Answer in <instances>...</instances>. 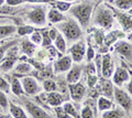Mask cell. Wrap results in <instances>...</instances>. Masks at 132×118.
Here are the masks:
<instances>
[{
  "label": "cell",
  "mask_w": 132,
  "mask_h": 118,
  "mask_svg": "<svg viewBox=\"0 0 132 118\" xmlns=\"http://www.w3.org/2000/svg\"><path fill=\"white\" fill-rule=\"evenodd\" d=\"M96 1L95 0H81L76 5H72L68 13L79 23L82 28H87L92 22V15L94 13Z\"/></svg>",
  "instance_id": "6da1fadb"
},
{
  "label": "cell",
  "mask_w": 132,
  "mask_h": 118,
  "mask_svg": "<svg viewBox=\"0 0 132 118\" xmlns=\"http://www.w3.org/2000/svg\"><path fill=\"white\" fill-rule=\"evenodd\" d=\"M56 29L64 36L66 41H68V42H73V41L76 42L78 40H80L82 35L81 27L73 18H66L65 21L57 23Z\"/></svg>",
  "instance_id": "7a4b0ae2"
},
{
  "label": "cell",
  "mask_w": 132,
  "mask_h": 118,
  "mask_svg": "<svg viewBox=\"0 0 132 118\" xmlns=\"http://www.w3.org/2000/svg\"><path fill=\"white\" fill-rule=\"evenodd\" d=\"M93 23L96 27H99L100 29L108 30L112 27L114 21V15L113 12L107 5H99L97 9L94 10L93 13Z\"/></svg>",
  "instance_id": "3957f363"
},
{
  "label": "cell",
  "mask_w": 132,
  "mask_h": 118,
  "mask_svg": "<svg viewBox=\"0 0 132 118\" xmlns=\"http://www.w3.org/2000/svg\"><path fill=\"white\" fill-rule=\"evenodd\" d=\"M46 7L45 6H36L33 8V10H31L27 15L28 22H30L31 24L34 26H40L44 27L46 24Z\"/></svg>",
  "instance_id": "277c9868"
},
{
  "label": "cell",
  "mask_w": 132,
  "mask_h": 118,
  "mask_svg": "<svg viewBox=\"0 0 132 118\" xmlns=\"http://www.w3.org/2000/svg\"><path fill=\"white\" fill-rule=\"evenodd\" d=\"M113 98L119 106L123 109L128 115H132V98L127 92L122 91L119 87L113 89Z\"/></svg>",
  "instance_id": "5b68a950"
},
{
  "label": "cell",
  "mask_w": 132,
  "mask_h": 118,
  "mask_svg": "<svg viewBox=\"0 0 132 118\" xmlns=\"http://www.w3.org/2000/svg\"><path fill=\"white\" fill-rule=\"evenodd\" d=\"M20 81H21L24 94H27L29 96H36V95L41 94V92H42L43 88L38 83V81H36L34 77H32V76H24Z\"/></svg>",
  "instance_id": "8992f818"
},
{
  "label": "cell",
  "mask_w": 132,
  "mask_h": 118,
  "mask_svg": "<svg viewBox=\"0 0 132 118\" xmlns=\"http://www.w3.org/2000/svg\"><path fill=\"white\" fill-rule=\"evenodd\" d=\"M71 58L75 63H81L86 56V42L84 40H78L69 49Z\"/></svg>",
  "instance_id": "52a82bcc"
},
{
  "label": "cell",
  "mask_w": 132,
  "mask_h": 118,
  "mask_svg": "<svg viewBox=\"0 0 132 118\" xmlns=\"http://www.w3.org/2000/svg\"><path fill=\"white\" fill-rule=\"evenodd\" d=\"M23 106H24V108H26V111L28 112V114L32 118H52L48 115L47 112H45L41 106L36 105L35 103H33V101H31V100L24 99L23 100Z\"/></svg>",
  "instance_id": "ba28073f"
},
{
  "label": "cell",
  "mask_w": 132,
  "mask_h": 118,
  "mask_svg": "<svg viewBox=\"0 0 132 118\" xmlns=\"http://www.w3.org/2000/svg\"><path fill=\"white\" fill-rule=\"evenodd\" d=\"M16 60H18V50H16V48H14L13 50V46H12L7 51L6 56L1 61V63H0V70L2 72L10 71L14 66Z\"/></svg>",
  "instance_id": "9c48e42d"
},
{
  "label": "cell",
  "mask_w": 132,
  "mask_h": 118,
  "mask_svg": "<svg viewBox=\"0 0 132 118\" xmlns=\"http://www.w3.org/2000/svg\"><path fill=\"white\" fill-rule=\"evenodd\" d=\"M72 65H73V60L71 58V55H65L54 62V64H53V71H54L56 74L66 73L69 71Z\"/></svg>",
  "instance_id": "30bf717a"
},
{
  "label": "cell",
  "mask_w": 132,
  "mask_h": 118,
  "mask_svg": "<svg viewBox=\"0 0 132 118\" xmlns=\"http://www.w3.org/2000/svg\"><path fill=\"white\" fill-rule=\"evenodd\" d=\"M130 73L128 72V70H126L125 67L119 66L113 71L112 74V83L118 87H121L123 84H126L129 82L130 80Z\"/></svg>",
  "instance_id": "8fae6325"
},
{
  "label": "cell",
  "mask_w": 132,
  "mask_h": 118,
  "mask_svg": "<svg viewBox=\"0 0 132 118\" xmlns=\"http://www.w3.org/2000/svg\"><path fill=\"white\" fill-rule=\"evenodd\" d=\"M114 66H113V61L111 55L106 53L102 55V61H101V77L104 78H110L113 74Z\"/></svg>",
  "instance_id": "7c38bea8"
},
{
  "label": "cell",
  "mask_w": 132,
  "mask_h": 118,
  "mask_svg": "<svg viewBox=\"0 0 132 118\" xmlns=\"http://www.w3.org/2000/svg\"><path fill=\"white\" fill-rule=\"evenodd\" d=\"M68 89H69V94H71L72 99L74 101L79 103L84 98L85 93H86V88L84 84H81L79 82L74 83V84H68Z\"/></svg>",
  "instance_id": "4fadbf2b"
},
{
  "label": "cell",
  "mask_w": 132,
  "mask_h": 118,
  "mask_svg": "<svg viewBox=\"0 0 132 118\" xmlns=\"http://www.w3.org/2000/svg\"><path fill=\"white\" fill-rule=\"evenodd\" d=\"M116 51L118 52L123 58H126L130 63H132V44L123 41V40H119L116 42Z\"/></svg>",
  "instance_id": "5bb4252c"
},
{
  "label": "cell",
  "mask_w": 132,
  "mask_h": 118,
  "mask_svg": "<svg viewBox=\"0 0 132 118\" xmlns=\"http://www.w3.org/2000/svg\"><path fill=\"white\" fill-rule=\"evenodd\" d=\"M82 74V67L80 66V63H75V65H72L69 71L66 74V82L68 84H74L79 82Z\"/></svg>",
  "instance_id": "9a60e30c"
},
{
  "label": "cell",
  "mask_w": 132,
  "mask_h": 118,
  "mask_svg": "<svg viewBox=\"0 0 132 118\" xmlns=\"http://www.w3.org/2000/svg\"><path fill=\"white\" fill-rule=\"evenodd\" d=\"M98 82L100 83L99 84V92L102 94V96L107 97V98H112L114 89L112 82H110L109 78H104V77H101Z\"/></svg>",
  "instance_id": "2e32d148"
},
{
  "label": "cell",
  "mask_w": 132,
  "mask_h": 118,
  "mask_svg": "<svg viewBox=\"0 0 132 118\" xmlns=\"http://www.w3.org/2000/svg\"><path fill=\"white\" fill-rule=\"evenodd\" d=\"M126 38V33L123 31H120V30H113V31H110L108 34L105 35V40L104 42L107 46H110L112 45L113 43H116L117 41L121 39H125Z\"/></svg>",
  "instance_id": "e0dca14e"
},
{
  "label": "cell",
  "mask_w": 132,
  "mask_h": 118,
  "mask_svg": "<svg viewBox=\"0 0 132 118\" xmlns=\"http://www.w3.org/2000/svg\"><path fill=\"white\" fill-rule=\"evenodd\" d=\"M46 101L50 106L52 107H56V106H61L64 103V96L59 92H51V93H46Z\"/></svg>",
  "instance_id": "ac0fdd59"
},
{
  "label": "cell",
  "mask_w": 132,
  "mask_h": 118,
  "mask_svg": "<svg viewBox=\"0 0 132 118\" xmlns=\"http://www.w3.org/2000/svg\"><path fill=\"white\" fill-rule=\"evenodd\" d=\"M20 48H21L22 53L29 58H32L36 52V45L30 41V39H23L20 43Z\"/></svg>",
  "instance_id": "d6986e66"
},
{
  "label": "cell",
  "mask_w": 132,
  "mask_h": 118,
  "mask_svg": "<svg viewBox=\"0 0 132 118\" xmlns=\"http://www.w3.org/2000/svg\"><path fill=\"white\" fill-rule=\"evenodd\" d=\"M114 13L118 17V20L120 21V24L122 27V30L123 32H129L132 30V18L130 17L129 14H125V13H121L117 10H114Z\"/></svg>",
  "instance_id": "ffe728a7"
},
{
  "label": "cell",
  "mask_w": 132,
  "mask_h": 118,
  "mask_svg": "<svg viewBox=\"0 0 132 118\" xmlns=\"http://www.w3.org/2000/svg\"><path fill=\"white\" fill-rule=\"evenodd\" d=\"M46 19L51 23H60L66 20V17L63 14V12L57 10L56 8H51L46 14Z\"/></svg>",
  "instance_id": "44dd1931"
},
{
  "label": "cell",
  "mask_w": 132,
  "mask_h": 118,
  "mask_svg": "<svg viewBox=\"0 0 132 118\" xmlns=\"http://www.w3.org/2000/svg\"><path fill=\"white\" fill-rule=\"evenodd\" d=\"M97 106L99 111L104 113L106 111H109V109L113 108V103L110 98H107L105 96H99V98L97 100Z\"/></svg>",
  "instance_id": "7402d4cb"
},
{
  "label": "cell",
  "mask_w": 132,
  "mask_h": 118,
  "mask_svg": "<svg viewBox=\"0 0 132 118\" xmlns=\"http://www.w3.org/2000/svg\"><path fill=\"white\" fill-rule=\"evenodd\" d=\"M10 91L13 93L15 96H21L24 94L21 81L18 77H12L11 78V84H10Z\"/></svg>",
  "instance_id": "603a6c76"
},
{
  "label": "cell",
  "mask_w": 132,
  "mask_h": 118,
  "mask_svg": "<svg viewBox=\"0 0 132 118\" xmlns=\"http://www.w3.org/2000/svg\"><path fill=\"white\" fill-rule=\"evenodd\" d=\"M9 112L13 118H29L26 111L15 104L9 103Z\"/></svg>",
  "instance_id": "cb8c5ba5"
},
{
  "label": "cell",
  "mask_w": 132,
  "mask_h": 118,
  "mask_svg": "<svg viewBox=\"0 0 132 118\" xmlns=\"http://www.w3.org/2000/svg\"><path fill=\"white\" fill-rule=\"evenodd\" d=\"M14 72L16 74L27 75V74H30L31 72H33V66L28 62H20L15 65Z\"/></svg>",
  "instance_id": "d4e9b609"
},
{
  "label": "cell",
  "mask_w": 132,
  "mask_h": 118,
  "mask_svg": "<svg viewBox=\"0 0 132 118\" xmlns=\"http://www.w3.org/2000/svg\"><path fill=\"white\" fill-rule=\"evenodd\" d=\"M53 42H54V48L57 51H60L61 53H65L66 50H67V42H66L65 38L60 33V32L57 33L56 38Z\"/></svg>",
  "instance_id": "484cf974"
},
{
  "label": "cell",
  "mask_w": 132,
  "mask_h": 118,
  "mask_svg": "<svg viewBox=\"0 0 132 118\" xmlns=\"http://www.w3.org/2000/svg\"><path fill=\"white\" fill-rule=\"evenodd\" d=\"M16 32V27L14 24H0V39L7 38Z\"/></svg>",
  "instance_id": "4316f807"
},
{
  "label": "cell",
  "mask_w": 132,
  "mask_h": 118,
  "mask_svg": "<svg viewBox=\"0 0 132 118\" xmlns=\"http://www.w3.org/2000/svg\"><path fill=\"white\" fill-rule=\"evenodd\" d=\"M123 116H125V111H123V109L111 108L109 111L104 112L101 118H122Z\"/></svg>",
  "instance_id": "83f0119b"
},
{
  "label": "cell",
  "mask_w": 132,
  "mask_h": 118,
  "mask_svg": "<svg viewBox=\"0 0 132 118\" xmlns=\"http://www.w3.org/2000/svg\"><path fill=\"white\" fill-rule=\"evenodd\" d=\"M113 6L119 10L128 11L132 8V0H113Z\"/></svg>",
  "instance_id": "f1b7e54d"
},
{
  "label": "cell",
  "mask_w": 132,
  "mask_h": 118,
  "mask_svg": "<svg viewBox=\"0 0 132 118\" xmlns=\"http://www.w3.org/2000/svg\"><path fill=\"white\" fill-rule=\"evenodd\" d=\"M62 107L64 108V111L67 113L71 117H73V118H80V115H78L75 106H74L72 103H69V101H64Z\"/></svg>",
  "instance_id": "f546056e"
},
{
  "label": "cell",
  "mask_w": 132,
  "mask_h": 118,
  "mask_svg": "<svg viewBox=\"0 0 132 118\" xmlns=\"http://www.w3.org/2000/svg\"><path fill=\"white\" fill-rule=\"evenodd\" d=\"M42 88L44 89L46 93H51V92H56L57 91V85L53 80L51 78H45L42 83Z\"/></svg>",
  "instance_id": "4dcf8cb0"
},
{
  "label": "cell",
  "mask_w": 132,
  "mask_h": 118,
  "mask_svg": "<svg viewBox=\"0 0 132 118\" xmlns=\"http://www.w3.org/2000/svg\"><path fill=\"white\" fill-rule=\"evenodd\" d=\"M53 5V8H56L57 10H60L61 12H68V10L72 7V2H66V1H53L51 2Z\"/></svg>",
  "instance_id": "1f68e13d"
},
{
  "label": "cell",
  "mask_w": 132,
  "mask_h": 118,
  "mask_svg": "<svg viewBox=\"0 0 132 118\" xmlns=\"http://www.w3.org/2000/svg\"><path fill=\"white\" fill-rule=\"evenodd\" d=\"M16 43H18V41H16V40H13V41L7 42V43H5V44H1V45H0V63H1V61H2V60H3V58H5V56H6L7 51L9 50L10 48L14 46Z\"/></svg>",
  "instance_id": "d6a6232c"
},
{
  "label": "cell",
  "mask_w": 132,
  "mask_h": 118,
  "mask_svg": "<svg viewBox=\"0 0 132 118\" xmlns=\"http://www.w3.org/2000/svg\"><path fill=\"white\" fill-rule=\"evenodd\" d=\"M34 30H35L34 27L27 24V26H21V27H19L18 29H16V33H18L20 36H26V35L31 34Z\"/></svg>",
  "instance_id": "836d02e7"
},
{
  "label": "cell",
  "mask_w": 132,
  "mask_h": 118,
  "mask_svg": "<svg viewBox=\"0 0 132 118\" xmlns=\"http://www.w3.org/2000/svg\"><path fill=\"white\" fill-rule=\"evenodd\" d=\"M9 103L10 101L8 99L7 93L0 89V108L3 109V111H8L9 109Z\"/></svg>",
  "instance_id": "e575fe53"
},
{
  "label": "cell",
  "mask_w": 132,
  "mask_h": 118,
  "mask_svg": "<svg viewBox=\"0 0 132 118\" xmlns=\"http://www.w3.org/2000/svg\"><path fill=\"white\" fill-rule=\"evenodd\" d=\"M42 32L34 30L30 35V41L34 43L35 45H40V44H42Z\"/></svg>",
  "instance_id": "d590c367"
},
{
  "label": "cell",
  "mask_w": 132,
  "mask_h": 118,
  "mask_svg": "<svg viewBox=\"0 0 132 118\" xmlns=\"http://www.w3.org/2000/svg\"><path fill=\"white\" fill-rule=\"evenodd\" d=\"M94 39L96 41L97 45H102L104 43V40H105V35H104V32H102L101 29H94Z\"/></svg>",
  "instance_id": "8d00e7d4"
},
{
  "label": "cell",
  "mask_w": 132,
  "mask_h": 118,
  "mask_svg": "<svg viewBox=\"0 0 132 118\" xmlns=\"http://www.w3.org/2000/svg\"><path fill=\"white\" fill-rule=\"evenodd\" d=\"M95 56H96V53H95V50L94 48L92 46V44L88 43V46L86 49V60H87V62H92V61L95 59Z\"/></svg>",
  "instance_id": "74e56055"
},
{
  "label": "cell",
  "mask_w": 132,
  "mask_h": 118,
  "mask_svg": "<svg viewBox=\"0 0 132 118\" xmlns=\"http://www.w3.org/2000/svg\"><path fill=\"white\" fill-rule=\"evenodd\" d=\"M54 112H55V114H56V117H57V118H73V117H71L67 113L64 111V108L62 107V106H56V107H54Z\"/></svg>",
  "instance_id": "f35d334b"
},
{
  "label": "cell",
  "mask_w": 132,
  "mask_h": 118,
  "mask_svg": "<svg viewBox=\"0 0 132 118\" xmlns=\"http://www.w3.org/2000/svg\"><path fill=\"white\" fill-rule=\"evenodd\" d=\"M80 118H94V113H93L92 108H90L88 105L84 106V108L81 109Z\"/></svg>",
  "instance_id": "ab89813d"
},
{
  "label": "cell",
  "mask_w": 132,
  "mask_h": 118,
  "mask_svg": "<svg viewBox=\"0 0 132 118\" xmlns=\"http://www.w3.org/2000/svg\"><path fill=\"white\" fill-rule=\"evenodd\" d=\"M98 76L96 74H94V75H88L87 77V85H88V87L89 88H94L96 85L98 84Z\"/></svg>",
  "instance_id": "60d3db41"
},
{
  "label": "cell",
  "mask_w": 132,
  "mask_h": 118,
  "mask_svg": "<svg viewBox=\"0 0 132 118\" xmlns=\"http://www.w3.org/2000/svg\"><path fill=\"white\" fill-rule=\"evenodd\" d=\"M42 45L43 46H45V48H47V46H50L52 44V40L50 39V36H48V34H47V30H44V31H42Z\"/></svg>",
  "instance_id": "b9f144b4"
},
{
  "label": "cell",
  "mask_w": 132,
  "mask_h": 118,
  "mask_svg": "<svg viewBox=\"0 0 132 118\" xmlns=\"http://www.w3.org/2000/svg\"><path fill=\"white\" fill-rule=\"evenodd\" d=\"M0 89L5 93H8L10 91V84L8 83V81L5 80L2 76H0Z\"/></svg>",
  "instance_id": "7bdbcfd3"
},
{
  "label": "cell",
  "mask_w": 132,
  "mask_h": 118,
  "mask_svg": "<svg viewBox=\"0 0 132 118\" xmlns=\"http://www.w3.org/2000/svg\"><path fill=\"white\" fill-rule=\"evenodd\" d=\"M86 70H87L88 75H94V74H96V73H97L96 66H95V63H94V62H88Z\"/></svg>",
  "instance_id": "ee69618b"
},
{
  "label": "cell",
  "mask_w": 132,
  "mask_h": 118,
  "mask_svg": "<svg viewBox=\"0 0 132 118\" xmlns=\"http://www.w3.org/2000/svg\"><path fill=\"white\" fill-rule=\"evenodd\" d=\"M24 1H27V0H6V3L9 7H15V6L21 5Z\"/></svg>",
  "instance_id": "f6af8a7d"
},
{
  "label": "cell",
  "mask_w": 132,
  "mask_h": 118,
  "mask_svg": "<svg viewBox=\"0 0 132 118\" xmlns=\"http://www.w3.org/2000/svg\"><path fill=\"white\" fill-rule=\"evenodd\" d=\"M57 33H59V31H57L56 28H53V29H50V30H47V34H48L50 39H51L52 41H54V40H55V38H56Z\"/></svg>",
  "instance_id": "bcb514c9"
},
{
  "label": "cell",
  "mask_w": 132,
  "mask_h": 118,
  "mask_svg": "<svg viewBox=\"0 0 132 118\" xmlns=\"http://www.w3.org/2000/svg\"><path fill=\"white\" fill-rule=\"evenodd\" d=\"M126 88H127V93H128V94H129V95H132V77H130L129 82L127 83Z\"/></svg>",
  "instance_id": "7dc6e473"
},
{
  "label": "cell",
  "mask_w": 132,
  "mask_h": 118,
  "mask_svg": "<svg viewBox=\"0 0 132 118\" xmlns=\"http://www.w3.org/2000/svg\"><path fill=\"white\" fill-rule=\"evenodd\" d=\"M27 1L33 2V3H46V2L51 3V2H53V1H55V0H27Z\"/></svg>",
  "instance_id": "c3c4849f"
},
{
  "label": "cell",
  "mask_w": 132,
  "mask_h": 118,
  "mask_svg": "<svg viewBox=\"0 0 132 118\" xmlns=\"http://www.w3.org/2000/svg\"><path fill=\"white\" fill-rule=\"evenodd\" d=\"M0 118H13L11 116V114H2V115H0Z\"/></svg>",
  "instance_id": "681fc988"
},
{
  "label": "cell",
  "mask_w": 132,
  "mask_h": 118,
  "mask_svg": "<svg viewBox=\"0 0 132 118\" xmlns=\"http://www.w3.org/2000/svg\"><path fill=\"white\" fill-rule=\"evenodd\" d=\"M127 36H128V40H129V41H131V42H132V32H131V33H129V34H128Z\"/></svg>",
  "instance_id": "f907efd6"
},
{
  "label": "cell",
  "mask_w": 132,
  "mask_h": 118,
  "mask_svg": "<svg viewBox=\"0 0 132 118\" xmlns=\"http://www.w3.org/2000/svg\"><path fill=\"white\" fill-rule=\"evenodd\" d=\"M128 14H129V15H132V8H131L130 10H128Z\"/></svg>",
  "instance_id": "816d5d0a"
},
{
  "label": "cell",
  "mask_w": 132,
  "mask_h": 118,
  "mask_svg": "<svg viewBox=\"0 0 132 118\" xmlns=\"http://www.w3.org/2000/svg\"><path fill=\"white\" fill-rule=\"evenodd\" d=\"M61 1H66V2H73V1H75V0H61Z\"/></svg>",
  "instance_id": "f5cc1de1"
},
{
  "label": "cell",
  "mask_w": 132,
  "mask_h": 118,
  "mask_svg": "<svg viewBox=\"0 0 132 118\" xmlns=\"http://www.w3.org/2000/svg\"><path fill=\"white\" fill-rule=\"evenodd\" d=\"M5 1H6V0H0V6H2L3 3H5Z\"/></svg>",
  "instance_id": "db71d44e"
},
{
  "label": "cell",
  "mask_w": 132,
  "mask_h": 118,
  "mask_svg": "<svg viewBox=\"0 0 132 118\" xmlns=\"http://www.w3.org/2000/svg\"><path fill=\"white\" fill-rule=\"evenodd\" d=\"M98 1H100V2H101V1H106V0H98Z\"/></svg>",
  "instance_id": "11a10c76"
}]
</instances>
